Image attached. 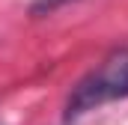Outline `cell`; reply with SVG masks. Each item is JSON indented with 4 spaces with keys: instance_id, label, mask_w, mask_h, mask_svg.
Instances as JSON below:
<instances>
[{
    "instance_id": "cell-2",
    "label": "cell",
    "mask_w": 128,
    "mask_h": 125,
    "mask_svg": "<svg viewBox=\"0 0 128 125\" xmlns=\"http://www.w3.org/2000/svg\"><path fill=\"white\" fill-rule=\"evenodd\" d=\"M66 3H68V0H39V3L33 6V12H36V15H42V12H54L57 6H66Z\"/></svg>"
},
{
    "instance_id": "cell-1",
    "label": "cell",
    "mask_w": 128,
    "mask_h": 125,
    "mask_svg": "<svg viewBox=\"0 0 128 125\" xmlns=\"http://www.w3.org/2000/svg\"><path fill=\"white\" fill-rule=\"evenodd\" d=\"M119 98H128V48H113L98 62V68H92L86 78L78 80V86L66 101L63 122L72 125L90 110Z\"/></svg>"
}]
</instances>
